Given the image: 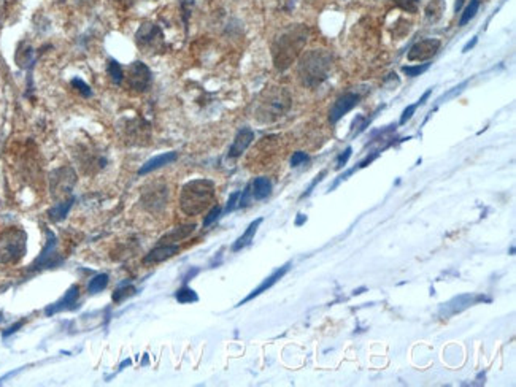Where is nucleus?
I'll use <instances>...</instances> for the list:
<instances>
[{
  "label": "nucleus",
  "instance_id": "1",
  "mask_svg": "<svg viewBox=\"0 0 516 387\" xmlns=\"http://www.w3.org/2000/svg\"><path fill=\"white\" fill-rule=\"evenodd\" d=\"M309 40V29L305 26H291L280 34L272 46L273 64L277 70L283 71L291 67V64L299 58L302 49Z\"/></svg>",
  "mask_w": 516,
  "mask_h": 387
},
{
  "label": "nucleus",
  "instance_id": "2",
  "mask_svg": "<svg viewBox=\"0 0 516 387\" xmlns=\"http://www.w3.org/2000/svg\"><path fill=\"white\" fill-rule=\"evenodd\" d=\"M215 200V182L210 180H194L186 182L181 189L180 207L188 216L204 213Z\"/></svg>",
  "mask_w": 516,
  "mask_h": 387
},
{
  "label": "nucleus",
  "instance_id": "3",
  "mask_svg": "<svg viewBox=\"0 0 516 387\" xmlns=\"http://www.w3.org/2000/svg\"><path fill=\"white\" fill-rule=\"evenodd\" d=\"M332 67V56L325 49H313L305 53L299 62V78L307 87H316L327 80Z\"/></svg>",
  "mask_w": 516,
  "mask_h": 387
},
{
  "label": "nucleus",
  "instance_id": "4",
  "mask_svg": "<svg viewBox=\"0 0 516 387\" xmlns=\"http://www.w3.org/2000/svg\"><path fill=\"white\" fill-rule=\"evenodd\" d=\"M291 108V96L283 87H270L261 94L255 107V118L259 123H273Z\"/></svg>",
  "mask_w": 516,
  "mask_h": 387
},
{
  "label": "nucleus",
  "instance_id": "5",
  "mask_svg": "<svg viewBox=\"0 0 516 387\" xmlns=\"http://www.w3.org/2000/svg\"><path fill=\"white\" fill-rule=\"evenodd\" d=\"M27 234L19 227H10L0 234V264H18L26 256Z\"/></svg>",
  "mask_w": 516,
  "mask_h": 387
},
{
  "label": "nucleus",
  "instance_id": "6",
  "mask_svg": "<svg viewBox=\"0 0 516 387\" xmlns=\"http://www.w3.org/2000/svg\"><path fill=\"white\" fill-rule=\"evenodd\" d=\"M135 42L140 49H144L145 53L148 51H157L162 48L164 35L162 31L159 29V26L153 23H145L137 31L135 34Z\"/></svg>",
  "mask_w": 516,
  "mask_h": 387
},
{
  "label": "nucleus",
  "instance_id": "7",
  "mask_svg": "<svg viewBox=\"0 0 516 387\" xmlns=\"http://www.w3.org/2000/svg\"><path fill=\"white\" fill-rule=\"evenodd\" d=\"M75 182H76V175L70 167L58 169L49 175V186H51V192L56 198L67 196V194L72 191Z\"/></svg>",
  "mask_w": 516,
  "mask_h": 387
},
{
  "label": "nucleus",
  "instance_id": "8",
  "mask_svg": "<svg viewBox=\"0 0 516 387\" xmlns=\"http://www.w3.org/2000/svg\"><path fill=\"white\" fill-rule=\"evenodd\" d=\"M128 87L137 94L145 92L151 85V70L144 62H132L128 69Z\"/></svg>",
  "mask_w": 516,
  "mask_h": 387
},
{
  "label": "nucleus",
  "instance_id": "9",
  "mask_svg": "<svg viewBox=\"0 0 516 387\" xmlns=\"http://www.w3.org/2000/svg\"><path fill=\"white\" fill-rule=\"evenodd\" d=\"M167 187L164 184H151L144 191V197H141V203H144L146 209L150 212H161V209L167 205Z\"/></svg>",
  "mask_w": 516,
  "mask_h": 387
},
{
  "label": "nucleus",
  "instance_id": "10",
  "mask_svg": "<svg viewBox=\"0 0 516 387\" xmlns=\"http://www.w3.org/2000/svg\"><path fill=\"white\" fill-rule=\"evenodd\" d=\"M442 43L437 38H426V40H421L418 43H415L411 46L410 53H409V60L411 62H421V60H429L431 58L436 56L440 49Z\"/></svg>",
  "mask_w": 516,
  "mask_h": 387
},
{
  "label": "nucleus",
  "instance_id": "11",
  "mask_svg": "<svg viewBox=\"0 0 516 387\" xmlns=\"http://www.w3.org/2000/svg\"><path fill=\"white\" fill-rule=\"evenodd\" d=\"M486 300L485 297L483 295H459L456 298H453V300H449L448 303H443V307L440 308V316L442 318H449V316H454L456 313H461L464 311L465 308H469L472 305H475V303L479 302H483Z\"/></svg>",
  "mask_w": 516,
  "mask_h": 387
},
{
  "label": "nucleus",
  "instance_id": "12",
  "mask_svg": "<svg viewBox=\"0 0 516 387\" xmlns=\"http://www.w3.org/2000/svg\"><path fill=\"white\" fill-rule=\"evenodd\" d=\"M361 101V96L359 94H345V96H342L338 98V101L334 103V107L331 108V113H329V119H331L332 124L338 123V119H342L345 114H347L348 112H351L356 105L359 103Z\"/></svg>",
  "mask_w": 516,
  "mask_h": 387
},
{
  "label": "nucleus",
  "instance_id": "13",
  "mask_svg": "<svg viewBox=\"0 0 516 387\" xmlns=\"http://www.w3.org/2000/svg\"><path fill=\"white\" fill-rule=\"evenodd\" d=\"M255 140V132H252L250 127H243V129L239 130V134L235 135V140L232 143V146L229 149V157H239L243 154L248 146Z\"/></svg>",
  "mask_w": 516,
  "mask_h": 387
},
{
  "label": "nucleus",
  "instance_id": "14",
  "mask_svg": "<svg viewBox=\"0 0 516 387\" xmlns=\"http://www.w3.org/2000/svg\"><path fill=\"white\" fill-rule=\"evenodd\" d=\"M54 250H56V237H54L51 232H48V241H46L45 250H43V252L38 256L37 261L32 264V268L38 270V268H45V267H51V265H56L58 261H54V256H56Z\"/></svg>",
  "mask_w": 516,
  "mask_h": 387
},
{
  "label": "nucleus",
  "instance_id": "15",
  "mask_svg": "<svg viewBox=\"0 0 516 387\" xmlns=\"http://www.w3.org/2000/svg\"><path fill=\"white\" fill-rule=\"evenodd\" d=\"M289 268H291V264H286V265H283V267H282V268H278V270H277V272H273V273H272L270 276H268V278H267V280H264V281H262V283H261V286H259V287H256V289H255V291H252V292H251V294H250L248 297H246V298H245V300H241V302H240V305H245V303H246V302L252 300V298H255V297L261 295V294H262V292H266L267 289H270V287H272L273 284H275L278 280H282V278H283V276H284V275H286V273L289 272Z\"/></svg>",
  "mask_w": 516,
  "mask_h": 387
},
{
  "label": "nucleus",
  "instance_id": "16",
  "mask_svg": "<svg viewBox=\"0 0 516 387\" xmlns=\"http://www.w3.org/2000/svg\"><path fill=\"white\" fill-rule=\"evenodd\" d=\"M178 251H180L178 245H159L151 252H148V256H145L144 259V264L164 262V261H167V259L173 257Z\"/></svg>",
  "mask_w": 516,
  "mask_h": 387
},
{
  "label": "nucleus",
  "instance_id": "17",
  "mask_svg": "<svg viewBox=\"0 0 516 387\" xmlns=\"http://www.w3.org/2000/svg\"><path fill=\"white\" fill-rule=\"evenodd\" d=\"M177 157H178V154L175 153V151H170V153H166V154H161V156L153 157V159L148 160V162L144 165V167H141L139 170V175L144 176L146 173H151V171H155L157 169L166 167V165L175 162V160H177Z\"/></svg>",
  "mask_w": 516,
  "mask_h": 387
},
{
  "label": "nucleus",
  "instance_id": "18",
  "mask_svg": "<svg viewBox=\"0 0 516 387\" xmlns=\"http://www.w3.org/2000/svg\"><path fill=\"white\" fill-rule=\"evenodd\" d=\"M78 295H80V287L78 286H72L67 292H65V295L62 298H60L59 302H56V303H54V305L46 308V314H48V316H51V314L58 313V311H62V309L72 308V305L76 302V298H78Z\"/></svg>",
  "mask_w": 516,
  "mask_h": 387
},
{
  "label": "nucleus",
  "instance_id": "19",
  "mask_svg": "<svg viewBox=\"0 0 516 387\" xmlns=\"http://www.w3.org/2000/svg\"><path fill=\"white\" fill-rule=\"evenodd\" d=\"M194 229H196L194 224H188V225H181V227L170 230L169 234H166L161 240H159V245H175V243L188 239L192 232H194Z\"/></svg>",
  "mask_w": 516,
  "mask_h": 387
},
{
  "label": "nucleus",
  "instance_id": "20",
  "mask_svg": "<svg viewBox=\"0 0 516 387\" xmlns=\"http://www.w3.org/2000/svg\"><path fill=\"white\" fill-rule=\"evenodd\" d=\"M251 192H252V197H255L256 200H264V198H267L272 194L270 180L266 178V176L256 178L251 184Z\"/></svg>",
  "mask_w": 516,
  "mask_h": 387
},
{
  "label": "nucleus",
  "instance_id": "21",
  "mask_svg": "<svg viewBox=\"0 0 516 387\" xmlns=\"http://www.w3.org/2000/svg\"><path fill=\"white\" fill-rule=\"evenodd\" d=\"M261 223H262V218L256 219L255 223H251V224L248 225V229L245 230V234L241 235L240 239H239L237 241H235L234 245H232V251H234V252H237V251H240V250H243L245 246H248V245H250V243L252 241V239H255V235H256V232H257V227H259Z\"/></svg>",
  "mask_w": 516,
  "mask_h": 387
},
{
  "label": "nucleus",
  "instance_id": "22",
  "mask_svg": "<svg viewBox=\"0 0 516 387\" xmlns=\"http://www.w3.org/2000/svg\"><path fill=\"white\" fill-rule=\"evenodd\" d=\"M16 62H18L19 67H23V69L31 67V65L35 62L34 51H32V48L29 45L23 43V45L19 46L18 53H16Z\"/></svg>",
  "mask_w": 516,
  "mask_h": 387
},
{
  "label": "nucleus",
  "instance_id": "23",
  "mask_svg": "<svg viewBox=\"0 0 516 387\" xmlns=\"http://www.w3.org/2000/svg\"><path fill=\"white\" fill-rule=\"evenodd\" d=\"M72 205H74V198H67L65 202L59 203V205L49 209V218H51L53 221H62L69 214Z\"/></svg>",
  "mask_w": 516,
  "mask_h": 387
},
{
  "label": "nucleus",
  "instance_id": "24",
  "mask_svg": "<svg viewBox=\"0 0 516 387\" xmlns=\"http://www.w3.org/2000/svg\"><path fill=\"white\" fill-rule=\"evenodd\" d=\"M107 70H108L110 80H112L114 85H121V83H123L124 71H123V69H121V65L117 62V60H113V59L108 60Z\"/></svg>",
  "mask_w": 516,
  "mask_h": 387
},
{
  "label": "nucleus",
  "instance_id": "25",
  "mask_svg": "<svg viewBox=\"0 0 516 387\" xmlns=\"http://www.w3.org/2000/svg\"><path fill=\"white\" fill-rule=\"evenodd\" d=\"M107 284H108V275H103V273L97 275L89 281V284H87V291H89L91 294H97V292L105 289Z\"/></svg>",
  "mask_w": 516,
  "mask_h": 387
},
{
  "label": "nucleus",
  "instance_id": "26",
  "mask_svg": "<svg viewBox=\"0 0 516 387\" xmlns=\"http://www.w3.org/2000/svg\"><path fill=\"white\" fill-rule=\"evenodd\" d=\"M479 8H480V0H470L469 7L465 8L463 18H461V21H459V26L467 24L469 21L476 15V12H479Z\"/></svg>",
  "mask_w": 516,
  "mask_h": 387
},
{
  "label": "nucleus",
  "instance_id": "27",
  "mask_svg": "<svg viewBox=\"0 0 516 387\" xmlns=\"http://www.w3.org/2000/svg\"><path fill=\"white\" fill-rule=\"evenodd\" d=\"M177 300L180 303H191V302H197L199 300V297H197V294L192 289H189V287H181V289L177 292Z\"/></svg>",
  "mask_w": 516,
  "mask_h": 387
},
{
  "label": "nucleus",
  "instance_id": "28",
  "mask_svg": "<svg viewBox=\"0 0 516 387\" xmlns=\"http://www.w3.org/2000/svg\"><path fill=\"white\" fill-rule=\"evenodd\" d=\"M442 12H443V2H442V0H432V2L429 3V7H427V10H426L427 18L432 19V21L440 18Z\"/></svg>",
  "mask_w": 516,
  "mask_h": 387
},
{
  "label": "nucleus",
  "instance_id": "29",
  "mask_svg": "<svg viewBox=\"0 0 516 387\" xmlns=\"http://www.w3.org/2000/svg\"><path fill=\"white\" fill-rule=\"evenodd\" d=\"M135 294V287L134 286H124V287H119V289H117L113 292V300L114 302H121L124 300V298H128L130 295Z\"/></svg>",
  "mask_w": 516,
  "mask_h": 387
},
{
  "label": "nucleus",
  "instance_id": "30",
  "mask_svg": "<svg viewBox=\"0 0 516 387\" xmlns=\"http://www.w3.org/2000/svg\"><path fill=\"white\" fill-rule=\"evenodd\" d=\"M394 3L407 13H416L418 12V5H420L418 0H394Z\"/></svg>",
  "mask_w": 516,
  "mask_h": 387
},
{
  "label": "nucleus",
  "instance_id": "31",
  "mask_svg": "<svg viewBox=\"0 0 516 387\" xmlns=\"http://www.w3.org/2000/svg\"><path fill=\"white\" fill-rule=\"evenodd\" d=\"M72 86H74V87H76V91H78V92L81 94V96H85V97H91V96H92V91H91V87H89V86H87L85 81H81L80 78H75V80H72Z\"/></svg>",
  "mask_w": 516,
  "mask_h": 387
},
{
  "label": "nucleus",
  "instance_id": "32",
  "mask_svg": "<svg viewBox=\"0 0 516 387\" xmlns=\"http://www.w3.org/2000/svg\"><path fill=\"white\" fill-rule=\"evenodd\" d=\"M431 64H422V65H415V67H404V74L407 76H418L421 75L422 71H426L427 69H429Z\"/></svg>",
  "mask_w": 516,
  "mask_h": 387
},
{
  "label": "nucleus",
  "instance_id": "33",
  "mask_svg": "<svg viewBox=\"0 0 516 387\" xmlns=\"http://www.w3.org/2000/svg\"><path fill=\"white\" fill-rule=\"evenodd\" d=\"M219 214H221V207H218V205H216V207H213V208H212V212L208 213V214H207V218L204 219V227H208V225L215 223V221L218 219Z\"/></svg>",
  "mask_w": 516,
  "mask_h": 387
},
{
  "label": "nucleus",
  "instance_id": "34",
  "mask_svg": "<svg viewBox=\"0 0 516 387\" xmlns=\"http://www.w3.org/2000/svg\"><path fill=\"white\" fill-rule=\"evenodd\" d=\"M307 159H309V156H307L305 153L298 151V153L293 154V157H291V165H293V167H299V165L304 164Z\"/></svg>",
  "mask_w": 516,
  "mask_h": 387
},
{
  "label": "nucleus",
  "instance_id": "35",
  "mask_svg": "<svg viewBox=\"0 0 516 387\" xmlns=\"http://www.w3.org/2000/svg\"><path fill=\"white\" fill-rule=\"evenodd\" d=\"M418 107H420V105H418V102H416L415 105H410V107L405 108V112L402 113V118H400V124L407 123V121L411 118V116H413V113L416 112V108H418Z\"/></svg>",
  "mask_w": 516,
  "mask_h": 387
},
{
  "label": "nucleus",
  "instance_id": "36",
  "mask_svg": "<svg viewBox=\"0 0 516 387\" xmlns=\"http://www.w3.org/2000/svg\"><path fill=\"white\" fill-rule=\"evenodd\" d=\"M252 196V192H251V184H248V186H246L245 187V191H243V194H240V207H246V205H248V203H250V197Z\"/></svg>",
  "mask_w": 516,
  "mask_h": 387
},
{
  "label": "nucleus",
  "instance_id": "37",
  "mask_svg": "<svg viewBox=\"0 0 516 387\" xmlns=\"http://www.w3.org/2000/svg\"><path fill=\"white\" fill-rule=\"evenodd\" d=\"M239 198H240V192H234V194H232V196H230V198H229V202H227V207H226V209H224V213H229V212H232V209H234L235 207H237V202H239Z\"/></svg>",
  "mask_w": 516,
  "mask_h": 387
},
{
  "label": "nucleus",
  "instance_id": "38",
  "mask_svg": "<svg viewBox=\"0 0 516 387\" xmlns=\"http://www.w3.org/2000/svg\"><path fill=\"white\" fill-rule=\"evenodd\" d=\"M351 151H353V149H351V148H347V149H345V153H343L342 156H340L338 160H337V169H342L343 165L347 164V160H348L350 156H351Z\"/></svg>",
  "mask_w": 516,
  "mask_h": 387
},
{
  "label": "nucleus",
  "instance_id": "39",
  "mask_svg": "<svg viewBox=\"0 0 516 387\" xmlns=\"http://www.w3.org/2000/svg\"><path fill=\"white\" fill-rule=\"evenodd\" d=\"M180 3H181V10H183L186 19H188L189 12H191V7H192V5H194V0H180Z\"/></svg>",
  "mask_w": 516,
  "mask_h": 387
},
{
  "label": "nucleus",
  "instance_id": "40",
  "mask_svg": "<svg viewBox=\"0 0 516 387\" xmlns=\"http://www.w3.org/2000/svg\"><path fill=\"white\" fill-rule=\"evenodd\" d=\"M23 324H24V320H21V322H18V324H15L13 325V327H10L7 332H5V334H3V336H8V335H12V334H15V332L16 330H18L19 327H23Z\"/></svg>",
  "mask_w": 516,
  "mask_h": 387
},
{
  "label": "nucleus",
  "instance_id": "41",
  "mask_svg": "<svg viewBox=\"0 0 516 387\" xmlns=\"http://www.w3.org/2000/svg\"><path fill=\"white\" fill-rule=\"evenodd\" d=\"M476 42H479V38H474V40H472V42H469V43H467V45H465V46H464V49H463V51H464V53H467L470 48H474V46H475V43H476Z\"/></svg>",
  "mask_w": 516,
  "mask_h": 387
},
{
  "label": "nucleus",
  "instance_id": "42",
  "mask_svg": "<svg viewBox=\"0 0 516 387\" xmlns=\"http://www.w3.org/2000/svg\"><path fill=\"white\" fill-rule=\"evenodd\" d=\"M464 2H465V0H456V5H454V10H456V13L459 12V10H461V8H463Z\"/></svg>",
  "mask_w": 516,
  "mask_h": 387
}]
</instances>
